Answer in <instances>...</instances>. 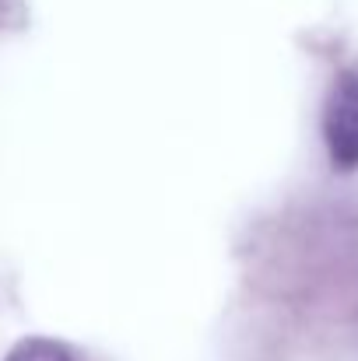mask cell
Returning <instances> with one entry per match:
<instances>
[{"instance_id":"1","label":"cell","mask_w":358,"mask_h":361,"mask_svg":"<svg viewBox=\"0 0 358 361\" xmlns=\"http://www.w3.org/2000/svg\"><path fill=\"white\" fill-rule=\"evenodd\" d=\"M323 140L338 169H358V71L338 74L327 95Z\"/></svg>"},{"instance_id":"2","label":"cell","mask_w":358,"mask_h":361,"mask_svg":"<svg viewBox=\"0 0 358 361\" xmlns=\"http://www.w3.org/2000/svg\"><path fill=\"white\" fill-rule=\"evenodd\" d=\"M4 361H78L64 344L56 341H46V337H32V341H21Z\"/></svg>"}]
</instances>
